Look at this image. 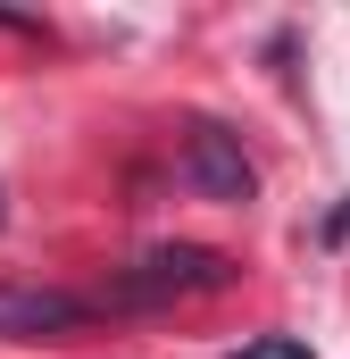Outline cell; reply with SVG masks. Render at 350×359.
I'll return each mask as SVG.
<instances>
[{"label": "cell", "mask_w": 350, "mask_h": 359, "mask_svg": "<svg viewBox=\"0 0 350 359\" xmlns=\"http://www.w3.org/2000/svg\"><path fill=\"white\" fill-rule=\"evenodd\" d=\"M234 359H317V351H309L300 334H251V343H242Z\"/></svg>", "instance_id": "obj_4"}, {"label": "cell", "mask_w": 350, "mask_h": 359, "mask_svg": "<svg viewBox=\"0 0 350 359\" xmlns=\"http://www.w3.org/2000/svg\"><path fill=\"white\" fill-rule=\"evenodd\" d=\"M183 184H192L200 201H225V209L259 201V168H251L242 134L217 126V117H192V126H183Z\"/></svg>", "instance_id": "obj_2"}, {"label": "cell", "mask_w": 350, "mask_h": 359, "mask_svg": "<svg viewBox=\"0 0 350 359\" xmlns=\"http://www.w3.org/2000/svg\"><path fill=\"white\" fill-rule=\"evenodd\" d=\"M234 276L242 268L225 251H209V243H150L134 268L108 284V301L117 309H159V301H192V292H225Z\"/></svg>", "instance_id": "obj_1"}, {"label": "cell", "mask_w": 350, "mask_h": 359, "mask_svg": "<svg viewBox=\"0 0 350 359\" xmlns=\"http://www.w3.org/2000/svg\"><path fill=\"white\" fill-rule=\"evenodd\" d=\"M84 318H92V301H76V292H0V334H8V343L76 334Z\"/></svg>", "instance_id": "obj_3"}]
</instances>
